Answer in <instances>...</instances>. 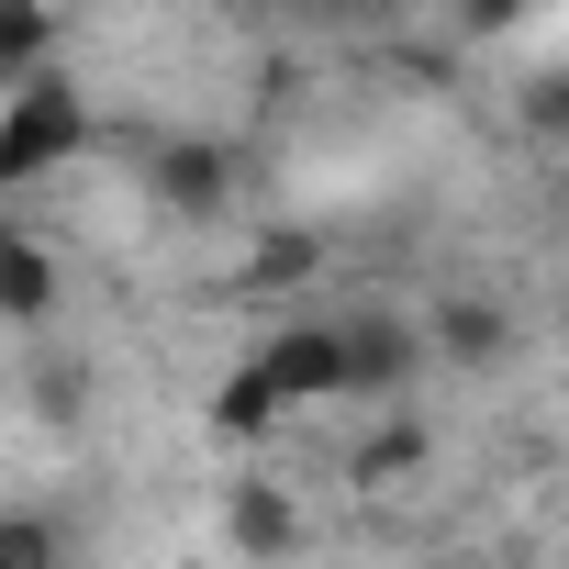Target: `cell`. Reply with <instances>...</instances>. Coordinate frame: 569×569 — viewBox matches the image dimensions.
<instances>
[{
  "label": "cell",
  "instance_id": "8",
  "mask_svg": "<svg viewBox=\"0 0 569 569\" xmlns=\"http://www.w3.org/2000/svg\"><path fill=\"white\" fill-rule=\"evenodd\" d=\"M425 458H436V436H425L413 413H391V425H380V436L358 447V491H391V480H413Z\"/></svg>",
  "mask_w": 569,
  "mask_h": 569
},
{
  "label": "cell",
  "instance_id": "3",
  "mask_svg": "<svg viewBox=\"0 0 569 569\" xmlns=\"http://www.w3.org/2000/svg\"><path fill=\"white\" fill-rule=\"evenodd\" d=\"M68 313V268H57V246L34 234V223H0V325H57Z\"/></svg>",
  "mask_w": 569,
  "mask_h": 569
},
{
  "label": "cell",
  "instance_id": "9",
  "mask_svg": "<svg viewBox=\"0 0 569 569\" xmlns=\"http://www.w3.org/2000/svg\"><path fill=\"white\" fill-rule=\"evenodd\" d=\"M547 123H558V146H569V90H558V101H547Z\"/></svg>",
  "mask_w": 569,
  "mask_h": 569
},
{
  "label": "cell",
  "instance_id": "6",
  "mask_svg": "<svg viewBox=\"0 0 569 569\" xmlns=\"http://www.w3.org/2000/svg\"><path fill=\"white\" fill-rule=\"evenodd\" d=\"M223 525H234V547H246V558H291V547H302V513H291V491H268V480H234Z\"/></svg>",
  "mask_w": 569,
  "mask_h": 569
},
{
  "label": "cell",
  "instance_id": "5",
  "mask_svg": "<svg viewBox=\"0 0 569 569\" xmlns=\"http://www.w3.org/2000/svg\"><path fill=\"white\" fill-rule=\"evenodd\" d=\"M57 57H68V23L57 12H0V101L34 90V79H57Z\"/></svg>",
  "mask_w": 569,
  "mask_h": 569
},
{
  "label": "cell",
  "instance_id": "7",
  "mask_svg": "<svg viewBox=\"0 0 569 569\" xmlns=\"http://www.w3.org/2000/svg\"><path fill=\"white\" fill-rule=\"evenodd\" d=\"M0 569H68V525L46 502H0Z\"/></svg>",
  "mask_w": 569,
  "mask_h": 569
},
{
  "label": "cell",
  "instance_id": "10",
  "mask_svg": "<svg viewBox=\"0 0 569 569\" xmlns=\"http://www.w3.org/2000/svg\"><path fill=\"white\" fill-rule=\"evenodd\" d=\"M458 569H536V558H458Z\"/></svg>",
  "mask_w": 569,
  "mask_h": 569
},
{
  "label": "cell",
  "instance_id": "2",
  "mask_svg": "<svg viewBox=\"0 0 569 569\" xmlns=\"http://www.w3.org/2000/svg\"><path fill=\"white\" fill-rule=\"evenodd\" d=\"M413 336H425V358H447V369H502V358H513V313L480 302V291H436V302L413 313Z\"/></svg>",
  "mask_w": 569,
  "mask_h": 569
},
{
  "label": "cell",
  "instance_id": "4",
  "mask_svg": "<svg viewBox=\"0 0 569 569\" xmlns=\"http://www.w3.org/2000/svg\"><path fill=\"white\" fill-rule=\"evenodd\" d=\"M223 179H234V157H223L212 134H168V146H146V190H157L168 212H223Z\"/></svg>",
  "mask_w": 569,
  "mask_h": 569
},
{
  "label": "cell",
  "instance_id": "1",
  "mask_svg": "<svg viewBox=\"0 0 569 569\" xmlns=\"http://www.w3.org/2000/svg\"><path fill=\"white\" fill-rule=\"evenodd\" d=\"M90 146H101V123H90V90H79L68 68L0 101V190H46V179H68Z\"/></svg>",
  "mask_w": 569,
  "mask_h": 569
}]
</instances>
